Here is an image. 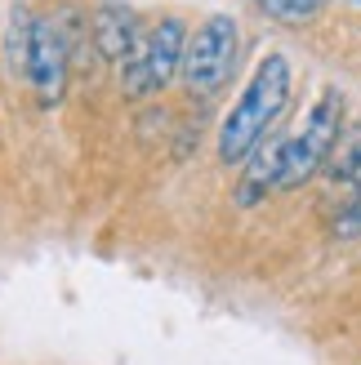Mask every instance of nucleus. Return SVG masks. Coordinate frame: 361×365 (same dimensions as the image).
Returning a JSON list of instances; mask_svg holds the SVG:
<instances>
[{"label": "nucleus", "mask_w": 361, "mask_h": 365, "mask_svg": "<svg viewBox=\"0 0 361 365\" xmlns=\"http://www.w3.org/2000/svg\"><path fill=\"white\" fill-rule=\"evenodd\" d=\"M285 103H290V58L285 53H268L255 67V76H250L237 107L228 112L223 130H219V160L223 165H241L263 138H273V125L285 112Z\"/></svg>", "instance_id": "obj_1"}, {"label": "nucleus", "mask_w": 361, "mask_h": 365, "mask_svg": "<svg viewBox=\"0 0 361 365\" xmlns=\"http://www.w3.org/2000/svg\"><path fill=\"white\" fill-rule=\"evenodd\" d=\"M339 134H344V94L339 89H326L317 103L308 120H303V130L290 134V143H285V170H281V192H295L303 187L312 174L326 170V160L335 152Z\"/></svg>", "instance_id": "obj_2"}, {"label": "nucleus", "mask_w": 361, "mask_h": 365, "mask_svg": "<svg viewBox=\"0 0 361 365\" xmlns=\"http://www.w3.org/2000/svg\"><path fill=\"white\" fill-rule=\"evenodd\" d=\"M237 49H241V31L228 14H210L196 36L188 41L183 53V81L192 94L214 98L219 89L232 81V67H237Z\"/></svg>", "instance_id": "obj_3"}, {"label": "nucleus", "mask_w": 361, "mask_h": 365, "mask_svg": "<svg viewBox=\"0 0 361 365\" xmlns=\"http://www.w3.org/2000/svg\"><path fill=\"white\" fill-rule=\"evenodd\" d=\"M67 63H71V45H67V23H59L54 14L31 18V53H27V85L36 89L41 103H59L67 89Z\"/></svg>", "instance_id": "obj_4"}, {"label": "nucleus", "mask_w": 361, "mask_h": 365, "mask_svg": "<svg viewBox=\"0 0 361 365\" xmlns=\"http://www.w3.org/2000/svg\"><path fill=\"white\" fill-rule=\"evenodd\" d=\"M285 143L290 138H263L255 152H250V165L241 170V182H237V192H232V200H237L241 210L250 205H259V200L281 187V170H285Z\"/></svg>", "instance_id": "obj_5"}, {"label": "nucleus", "mask_w": 361, "mask_h": 365, "mask_svg": "<svg viewBox=\"0 0 361 365\" xmlns=\"http://www.w3.org/2000/svg\"><path fill=\"white\" fill-rule=\"evenodd\" d=\"M183 53H188L183 18H161V27L148 36V76H152V89H166L174 81V71H183Z\"/></svg>", "instance_id": "obj_6"}, {"label": "nucleus", "mask_w": 361, "mask_h": 365, "mask_svg": "<svg viewBox=\"0 0 361 365\" xmlns=\"http://www.w3.org/2000/svg\"><path fill=\"white\" fill-rule=\"evenodd\" d=\"M94 49L103 53V58H130V41H134V23H130V9L121 5H103L94 18Z\"/></svg>", "instance_id": "obj_7"}, {"label": "nucleus", "mask_w": 361, "mask_h": 365, "mask_svg": "<svg viewBox=\"0 0 361 365\" xmlns=\"http://www.w3.org/2000/svg\"><path fill=\"white\" fill-rule=\"evenodd\" d=\"M326 174L335 182H352V187H361V125H344V134H339L335 152L326 160Z\"/></svg>", "instance_id": "obj_8"}, {"label": "nucleus", "mask_w": 361, "mask_h": 365, "mask_svg": "<svg viewBox=\"0 0 361 365\" xmlns=\"http://www.w3.org/2000/svg\"><path fill=\"white\" fill-rule=\"evenodd\" d=\"M255 5L273 18V23H285V27H299V23H308L312 14H321L330 5V0H255Z\"/></svg>", "instance_id": "obj_9"}, {"label": "nucleus", "mask_w": 361, "mask_h": 365, "mask_svg": "<svg viewBox=\"0 0 361 365\" xmlns=\"http://www.w3.org/2000/svg\"><path fill=\"white\" fill-rule=\"evenodd\" d=\"M121 89H125V98H143V94H152V76H148V45L130 49V58H125V71H121Z\"/></svg>", "instance_id": "obj_10"}, {"label": "nucleus", "mask_w": 361, "mask_h": 365, "mask_svg": "<svg viewBox=\"0 0 361 365\" xmlns=\"http://www.w3.org/2000/svg\"><path fill=\"white\" fill-rule=\"evenodd\" d=\"M335 236H339V241H352V236H361V187L352 192L348 205L339 210V218H335Z\"/></svg>", "instance_id": "obj_11"}, {"label": "nucleus", "mask_w": 361, "mask_h": 365, "mask_svg": "<svg viewBox=\"0 0 361 365\" xmlns=\"http://www.w3.org/2000/svg\"><path fill=\"white\" fill-rule=\"evenodd\" d=\"M352 5H361V0H352Z\"/></svg>", "instance_id": "obj_12"}]
</instances>
